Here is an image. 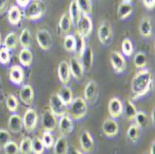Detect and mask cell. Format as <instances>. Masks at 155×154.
<instances>
[{"mask_svg": "<svg viewBox=\"0 0 155 154\" xmlns=\"http://www.w3.org/2000/svg\"><path fill=\"white\" fill-rule=\"evenodd\" d=\"M84 100L91 104L96 101L97 97V85L95 81H89L87 84L84 90Z\"/></svg>", "mask_w": 155, "mask_h": 154, "instance_id": "9a60e30c", "label": "cell"}, {"mask_svg": "<svg viewBox=\"0 0 155 154\" xmlns=\"http://www.w3.org/2000/svg\"><path fill=\"white\" fill-rule=\"evenodd\" d=\"M97 37L98 40L103 45H109L112 40V30L110 22L103 21L100 24L97 29Z\"/></svg>", "mask_w": 155, "mask_h": 154, "instance_id": "8992f818", "label": "cell"}, {"mask_svg": "<svg viewBox=\"0 0 155 154\" xmlns=\"http://www.w3.org/2000/svg\"><path fill=\"white\" fill-rule=\"evenodd\" d=\"M19 148H20L21 154H31L33 152L32 139L30 137H24V138H22Z\"/></svg>", "mask_w": 155, "mask_h": 154, "instance_id": "836d02e7", "label": "cell"}, {"mask_svg": "<svg viewBox=\"0 0 155 154\" xmlns=\"http://www.w3.org/2000/svg\"><path fill=\"white\" fill-rule=\"evenodd\" d=\"M42 142H43L45 148L50 149L54 146L55 140H54V136L51 134V132H47L45 131L43 133V136H42Z\"/></svg>", "mask_w": 155, "mask_h": 154, "instance_id": "ee69618b", "label": "cell"}, {"mask_svg": "<svg viewBox=\"0 0 155 154\" xmlns=\"http://www.w3.org/2000/svg\"><path fill=\"white\" fill-rule=\"evenodd\" d=\"M49 110L56 117H61L67 113V106L61 100L58 94L51 95L49 100Z\"/></svg>", "mask_w": 155, "mask_h": 154, "instance_id": "277c9868", "label": "cell"}, {"mask_svg": "<svg viewBox=\"0 0 155 154\" xmlns=\"http://www.w3.org/2000/svg\"><path fill=\"white\" fill-rule=\"evenodd\" d=\"M126 136H127L129 141L136 143L138 140L140 136V127H138L136 123L131 124L127 129V132H126Z\"/></svg>", "mask_w": 155, "mask_h": 154, "instance_id": "d6a6232c", "label": "cell"}, {"mask_svg": "<svg viewBox=\"0 0 155 154\" xmlns=\"http://www.w3.org/2000/svg\"><path fill=\"white\" fill-rule=\"evenodd\" d=\"M20 100L21 101L28 106H31L34 102L35 99V92L30 85H24L20 90Z\"/></svg>", "mask_w": 155, "mask_h": 154, "instance_id": "2e32d148", "label": "cell"}, {"mask_svg": "<svg viewBox=\"0 0 155 154\" xmlns=\"http://www.w3.org/2000/svg\"><path fill=\"white\" fill-rule=\"evenodd\" d=\"M108 110L111 118L116 119L121 117L124 113L123 102L118 97H111L108 104Z\"/></svg>", "mask_w": 155, "mask_h": 154, "instance_id": "8fae6325", "label": "cell"}, {"mask_svg": "<svg viewBox=\"0 0 155 154\" xmlns=\"http://www.w3.org/2000/svg\"><path fill=\"white\" fill-rule=\"evenodd\" d=\"M8 129L12 133H19L22 128V119L18 114H12L8 119Z\"/></svg>", "mask_w": 155, "mask_h": 154, "instance_id": "7402d4cb", "label": "cell"}, {"mask_svg": "<svg viewBox=\"0 0 155 154\" xmlns=\"http://www.w3.org/2000/svg\"><path fill=\"white\" fill-rule=\"evenodd\" d=\"M152 75L149 70L139 69L131 82V97L136 100L148 94L152 87Z\"/></svg>", "mask_w": 155, "mask_h": 154, "instance_id": "6da1fadb", "label": "cell"}, {"mask_svg": "<svg viewBox=\"0 0 155 154\" xmlns=\"http://www.w3.org/2000/svg\"><path fill=\"white\" fill-rule=\"evenodd\" d=\"M54 154H68V141L64 136H60L53 146Z\"/></svg>", "mask_w": 155, "mask_h": 154, "instance_id": "d4e9b609", "label": "cell"}, {"mask_svg": "<svg viewBox=\"0 0 155 154\" xmlns=\"http://www.w3.org/2000/svg\"><path fill=\"white\" fill-rule=\"evenodd\" d=\"M22 19V13L18 6H11L8 11V20L11 25H18Z\"/></svg>", "mask_w": 155, "mask_h": 154, "instance_id": "44dd1931", "label": "cell"}, {"mask_svg": "<svg viewBox=\"0 0 155 154\" xmlns=\"http://www.w3.org/2000/svg\"><path fill=\"white\" fill-rule=\"evenodd\" d=\"M58 127L62 136H67L71 134L74 129V123L73 119L68 114H65L60 117V121L58 122Z\"/></svg>", "mask_w": 155, "mask_h": 154, "instance_id": "5bb4252c", "label": "cell"}, {"mask_svg": "<svg viewBox=\"0 0 155 154\" xmlns=\"http://www.w3.org/2000/svg\"><path fill=\"white\" fill-rule=\"evenodd\" d=\"M137 113V110L136 108V106L134 105V103L127 100L124 103V115H125V118L129 120V121H133L136 117Z\"/></svg>", "mask_w": 155, "mask_h": 154, "instance_id": "4dcf8cb0", "label": "cell"}, {"mask_svg": "<svg viewBox=\"0 0 155 154\" xmlns=\"http://www.w3.org/2000/svg\"><path fill=\"white\" fill-rule=\"evenodd\" d=\"M154 107H153V109L151 110V123H152V124L154 125V122H155V119H154Z\"/></svg>", "mask_w": 155, "mask_h": 154, "instance_id": "f5cc1de1", "label": "cell"}, {"mask_svg": "<svg viewBox=\"0 0 155 154\" xmlns=\"http://www.w3.org/2000/svg\"><path fill=\"white\" fill-rule=\"evenodd\" d=\"M30 1H31V0H16L17 4L21 8H26L28 6V4L30 3Z\"/></svg>", "mask_w": 155, "mask_h": 154, "instance_id": "681fc988", "label": "cell"}, {"mask_svg": "<svg viewBox=\"0 0 155 154\" xmlns=\"http://www.w3.org/2000/svg\"><path fill=\"white\" fill-rule=\"evenodd\" d=\"M136 121V124L138 127H144L145 125H147L149 118L147 116V114L143 111H137V113L134 119Z\"/></svg>", "mask_w": 155, "mask_h": 154, "instance_id": "b9f144b4", "label": "cell"}, {"mask_svg": "<svg viewBox=\"0 0 155 154\" xmlns=\"http://www.w3.org/2000/svg\"><path fill=\"white\" fill-rule=\"evenodd\" d=\"M80 145L82 149L87 153L91 152L94 149V140L88 131L84 130L82 132L80 136Z\"/></svg>", "mask_w": 155, "mask_h": 154, "instance_id": "ffe728a7", "label": "cell"}, {"mask_svg": "<svg viewBox=\"0 0 155 154\" xmlns=\"http://www.w3.org/2000/svg\"><path fill=\"white\" fill-rule=\"evenodd\" d=\"M81 59H82L81 63L84 67V70H87V72L90 71L93 66V61H94V54L92 49L90 48H87Z\"/></svg>", "mask_w": 155, "mask_h": 154, "instance_id": "603a6c76", "label": "cell"}, {"mask_svg": "<svg viewBox=\"0 0 155 154\" xmlns=\"http://www.w3.org/2000/svg\"><path fill=\"white\" fill-rule=\"evenodd\" d=\"M75 41H76V43H75V53L77 55V59H81L82 58V56L84 52V50H86L87 48V44H86V40H84V38L77 32L75 34Z\"/></svg>", "mask_w": 155, "mask_h": 154, "instance_id": "83f0119b", "label": "cell"}, {"mask_svg": "<svg viewBox=\"0 0 155 154\" xmlns=\"http://www.w3.org/2000/svg\"><path fill=\"white\" fill-rule=\"evenodd\" d=\"M19 60L22 66L29 67L33 63V53L29 48H22L19 54Z\"/></svg>", "mask_w": 155, "mask_h": 154, "instance_id": "f1b7e54d", "label": "cell"}, {"mask_svg": "<svg viewBox=\"0 0 155 154\" xmlns=\"http://www.w3.org/2000/svg\"><path fill=\"white\" fill-rule=\"evenodd\" d=\"M123 1H124V2H129V3H131L133 0H123Z\"/></svg>", "mask_w": 155, "mask_h": 154, "instance_id": "db71d44e", "label": "cell"}, {"mask_svg": "<svg viewBox=\"0 0 155 154\" xmlns=\"http://www.w3.org/2000/svg\"><path fill=\"white\" fill-rule=\"evenodd\" d=\"M6 106L8 108V110L10 111V113H16L18 110V107H19V101L17 97L12 95L9 94L7 97V100H6Z\"/></svg>", "mask_w": 155, "mask_h": 154, "instance_id": "d590c367", "label": "cell"}, {"mask_svg": "<svg viewBox=\"0 0 155 154\" xmlns=\"http://www.w3.org/2000/svg\"><path fill=\"white\" fill-rule=\"evenodd\" d=\"M71 72H70L69 63L65 61L60 62L58 67V76L60 81L63 84L64 86L68 85L71 81Z\"/></svg>", "mask_w": 155, "mask_h": 154, "instance_id": "ac0fdd59", "label": "cell"}, {"mask_svg": "<svg viewBox=\"0 0 155 154\" xmlns=\"http://www.w3.org/2000/svg\"><path fill=\"white\" fill-rule=\"evenodd\" d=\"M142 3L148 9H152L155 7V0H142Z\"/></svg>", "mask_w": 155, "mask_h": 154, "instance_id": "c3c4849f", "label": "cell"}, {"mask_svg": "<svg viewBox=\"0 0 155 154\" xmlns=\"http://www.w3.org/2000/svg\"><path fill=\"white\" fill-rule=\"evenodd\" d=\"M150 154H155V142H154V140L150 144Z\"/></svg>", "mask_w": 155, "mask_h": 154, "instance_id": "f907efd6", "label": "cell"}, {"mask_svg": "<svg viewBox=\"0 0 155 154\" xmlns=\"http://www.w3.org/2000/svg\"><path fill=\"white\" fill-rule=\"evenodd\" d=\"M36 42L41 49L48 50L52 47V36L48 30L42 29L36 33Z\"/></svg>", "mask_w": 155, "mask_h": 154, "instance_id": "9c48e42d", "label": "cell"}, {"mask_svg": "<svg viewBox=\"0 0 155 154\" xmlns=\"http://www.w3.org/2000/svg\"><path fill=\"white\" fill-rule=\"evenodd\" d=\"M133 11V7L129 2H124L123 1L119 6L117 9V15L118 18L121 20H125L127 19Z\"/></svg>", "mask_w": 155, "mask_h": 154, "instance_id": "4316f807", "label": "cell"}, {"mask_svg": "<svg viewBox=\"0 0 155 154\" xmlns=\"http://www.w3.org/2000/svg\"><path fill=\"white\" fill-rule=\"evenodd\" d=\"M59 97L61 99V100L64 103V105L69 106L70 104L72 103L73 100H74V95H73V91L72 89L68 87L67 86L62 87L59 92L57 93Z\"/></svg>", "mask_w": 155, "mask_h": 154, "instance_id": "cb8c5ba5", "label": "cell"}, {"mask_svg": "<svg viewBox=\"0 0 155 154\" xmlns=\"http://www.w3.org/2000/svg\"><path fill=\"white\" fill-rule=\"evenodd\" d=\"M75 36L74 34H67L63 40L64 49L68 52H74L75 50Z\"/></svg>", "mask_w": 155, "mask_h": 154, "instance_id": "e575fe53", "label": "cell"}, {"mask_svg": "<svg viewBox=\"0 0 155 154\" xmlns=\"http://www.w3.org/2000/svg\"><path fill=\"white\" fill-rule=\"evenodd\" d=\"M59 26L61 28V30L63 33H69L70 30L72 28V21L70 20V17L68 14L64 13L61 15L60 22H59Z\"/></svg>", "mask_w": 155, "mask_h": 154, "instance_id": "8d00e7d4", "label": "cell"}, {"mask_svg": "<svg viewBox=\"0 0 155 154\" xmlns=\"http://www.w3.org/2000/svg\"><path fill=\"white\" fill-rule=\"evenodd\" d=\"M10 59H11V56H10L9 50L4 46L0 47V63H2L4 65H8L10 62Z\"/></svg>", "mask_w": 155, "mask_h": 154, "instance_id": "7bdbcfd3", "label": "cell"}, {"mask_svg": "<svg viewBox=\"0 0 155 154\" xmlns=\"http://www.w3.org/2000/svg\"><path fill=\"white\" fill-rule=\"evenodd\" d=\"M139 32L143 37L149 38L151 36L152 34V27H151V21L149 17H144L139 24Z\"/></svg>", "mask_w": 155, "mask_h": 154, "instance_id": "484cf974", "label": "cell"}, {"mask_svg": "<svg viewBox=\"0 0 155 154\" xmlns=\"http://www.w3.org/2000/svg\"><path fill=\"white\" fill-rule=\"evenodd\" d=\"M9 5V0H0V14L8 10Z\"/></svg>", "mask_w": 155, "mask_h": 154, "instance_id": "7dc6e473", "label": "cell"}, {"mask_svg": "<svg viewBox=\"0 0 155 154\" xmlns=\"http://www.w3.org/2000/svg\"><path fill=\"white\" fill-rule=\"evenodd\" d=\"M19 41H20L21 46L23 48H29L31 47L32 34H31V32H30L29 29H23L22 30V32H21V34L20 35Z\"/></svg>", "mask_w": 155, "mask_h": 154, "instance_id": "1f68e13d", "label": "cell"}, {"mask_svg": "<svg viewBox=\"0 0 155 154\" xmlns=\"http://www.w3.org/2000/svg\"><path fill=\"white\" fill-rule=\"evenodd\" d=\"M19 43V36L15 32H10L5 38L3 46L6 47L8 50L15 49Z\"/></svg>", "mask_w": 155, "mask_h": 154, "instance_id": "f546056e", "label": "cell"}, {"mask_svg": "<svg viewBox=\"0 0 155 154\" xmlns=\"http://www.w3.org/2000/svg\"><path fill=\"white\" fill-rule=\"evenodd\" d=\"M8 77L11 83L14 85H21L24 80V71L20 65H13L9 68Z\"/></svg>", "mask_w": 155, "mask_h": 154, "instance_id": "4fadbf2b", "label": "cell"}, {"mask_svg": "<svg viewBox=\"0 0 155 154\" xmlns=\"http://www.w3.org/2000/svg\"><path fill=\"white\" fill-rule=\"evenodd\" d=\"M102 131L108 137H114L119 132V125L114 118H107L102 123Z\"/></svg>", "mask_w": 155, "mask_h": 154, "instance_id": "7c38bea8", "label": "cell"}, {"mask_svg": "<svg viewBox=\"0 0 155 154\" xmlns=\"http://www.w3.org/2000/svg\"><path fill=\"white\" fill-rule=\"evenodd\" d=\"M76 3L83 15H89L92 12L91 0H76Z\"/></svg>", "mask_w": 155, "mask_h": 154, "instance_id": "74e56055", "label": "cell"}, {"mask_svg": "<svg viewBox=\"0 0 155 154\" xmlns=\"http://www.w3.org/2000/svg\"><path fill=\"white\" fill-rule=\"evenodd\" d=\"M46 12V6L42 0H31L30 3L24 9L23 15L27 20L37 21L44 16Z\"/></svg>", "mask_w": 155, "mask_h": 154, "instance_id": "7a4b0ae2", "label": "cell"}, {"mask_svg": "<svg viewBox=\"0 0 155 154\" xmlns=\"http://www.w3.org/2000/svg\"><path fill=\"white\" fill-rule=\"evenodd\" d=\"M11 141L10 133L6 129H0V148H3Z\"/></svg>", "mask_w": 155, "mask_h": 154, "instance_id": "f6af8a7d", "label": "cell"}, {"mask_svg": "<svg viewBox=\"0 0 155 154\" xmlns=\"http://www.w3.org/2000/svg\"><path fill=\"white\" fill-rule=\"evenodd\" d=\"M38 123L37 113L34 109H27L22 118V124L27 132H33Z\"/></svg>", "mask_w": 155, "mask_h": 154, "instance_id": "5b68a950", "label": "cell"}, {"mask_svg": "<svg viewBox=\"0 0 155 154\" xmlns=\"http://www.w3.org/2000/svg\"><path fill=\"white\" fill-rule=\"evenodd\" d=\"M33 153L34 154H43L45 152V146L42 142V139L35 136L32 139Z\"/></svg>", "mask_w": 155, "mask_h": 154, "instance_id": "ab89813d", "label": "cell"}, {"mask_svg": "<svg viewBox=\"0 0 155 154\" xmlns=\"http://www.w3.org/2000/svg\"><path fill=\"white\" fill-rule=\"evenodd\" d=\"M69 67H70V72H71V74L76 80H80L83 78L84 70V67H83L81 61H79V59H77L76 57L71 58V60H70V63H69Z\"/></svg>", "mask_w": 155, "mask_h": 154, "instance_id": "e0dca14e", "label": "cell"}, {"mask_svg": "<svg viewBox=\"0 0 155 154\" xmlns=\"http://www.w3.org/2000/svg\"><path fill=\"white\" fill-rule=\"evenodd\" d=\"M4 150L6 154H20V148L18 144L12 140L4 147Z\"/></svg>", "mask_w": 155, "mask_h": 154, "instance_id": "bcb514c9", "label": "cell"}, {"mask_svg": "<svg viewBox=\"0 0 155 154\" xmlns=\"http://www.w3.org/2000/svg\"><path fill=\"white\" fill-rule=\"evenodd\" d=\"M0 46H1V33H0Z\"/></svg>", "mask_w": 155, "mask_h": 154, "instance_id": "11a10c76", "label": "cell"}, {"mask_svg": "<svg viewBox=\"0 0 155 154\" xmlns=\"http://www.w3.org/2000/svg\"><path fill=\"white\" fill-rule=\"evenodd\" d=\"M0 149H1V148H0Z\"/></svg>", "mask_w": 155, "mask_h": 154, "instance_id": "6f0895ef", "label": "cell"}, {"mask_svg": "<svg viewBox=\"0 0 155 154\" xmlns=\"http://www.w3.org/2000/svg\"><path fill=\"white\" fill-rule=\"evenodd\" d=\"M69 17H70V20L72 21V25L74 26H77L79 21H80V19L82 17V12L76 3V0H72L71 4H70V7H69Z\"/></svg>", "mask_w": 155, "mask_h": 154, "instance_id": "d6986e66", "label": "cell"}, {"mask_svg": "<svg viewBox=\"0 0 155 154\" xmlns=\"http://www.w3.org/2000/svg\"><path fill=\"white\" fill-rule=\"evenodd\" d=\"M71 154H83L81 151H79L78 149H74V148H72V149H71Z\"/></svg>", "mask_w": 155, "mask_h": 154, "instance_id": "816d5d0a", "label": "cell"}, {"mask_svg": "<svg viewBox=\"0 0 155 154\" xmlns=\"http://www.w3.org/2000/svg\"><path fill=\"white\" fill-rule=\"evenodd\" d=\"M0 82H1V78H0Z\"/></svg>", "mask_w": 155, "mask_h": 154, "instance_id": "9f6ffc18", "label": "cell"}, {"mask_svg": "<svg viewBox=\"0 0 155 154\" xmlns=\"http://www.w3.org/2000/svg\"><path fill=\"white\" fill-rule=\"evenodd\" d=\"M42 125L47 132H53L58 127V121L49 110H46L42 116Z\"/></svg>", "mask_w": 155, "mask_h": 154, "instance_id": "ba28073f", "label": "cell"}, {"mask_svg": "<svg viewBox=\"0 0 155 154\" xmlns=\"http://www.w3.org/2000/svg\"><path fill=\"white\" fill-rule=\"evenodd\" d=\"M133 50H134V48H133V43L132 41L129 39V38H125L123 40L122 42V51H123V54L127 56H131L133 54Z\"/></svg>", "mask_w": 155, "mask_h": 154, "instance_id": "60d3db41", "label": "cell"}, {"mask_svg": "<svg viewBox=\"0 0 155 154\" xmlns=\"http://www.w3.org/2000/svg\"><path fill=\"white\" fill-rule=\"evenodd\" d=\"M77 26H78V33L84 38H87L91 34L93 30V23L91 18L88 15H82Z\"/></svg>", "mask_w": 155, "mask_h": 154, "instance_id": "30bf717a", "label": "cell"}, {"mask_svg": "<svg viewBox=\"0 0 155 154\" xmlns=\"http://www.w3.org/2000/svg\"><path fill=\"white\" fill-rule=\"evenodd\" d=\"M110 61L116 74H121L124 72L126 68V61L124 56L118 51H111L110 56Z\"/></svg>", "mask_w": 155, "mask_h": 154, "instance_id": "52a82bcc", "label": "cell"}, {"mask_svg": "<svg viewBox=\"0 0 155 154\" xmlns=\"http://www.w3.org/2000/svg\"><path fill=\"white\" fill-rule=\"evenodd\" d=\"M134 64L137 69H144L147 65V57L143 52H137L134 57Z\"/></svg>", "mask_w": 155, "mask_h": 154, "instance_id": "f35d334b", "label": "cell"}, {"mask_svg": "<svg viewBox=\"0 0 155 154\" xmlns=\"http://www.w3.org/2000/svg\"><path fill=\"white\" fill-rule=\"evenodd\" d=\"M67 107H68L67 109L68 115L74 120H79L84 118L87 115L88 110L87 101L80 97L73 100L72 103Z\"/></svg>", "mask_w": 155, "mask_h": 154, "instance_id": "3957f363", "label": "cell"}]
</instances>
